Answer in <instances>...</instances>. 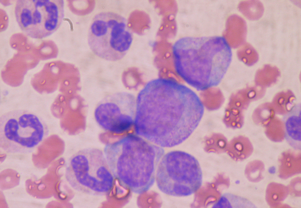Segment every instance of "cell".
<instances>
[{"label":"cell","mask_w":301,"mask_h":208,"mask_svg":"<svg viewBox=\"0 0 301 208\" xmlns=\"http://www.w3.org/2000/svg\"><path fill=\"white\" fill-rule=\"evenodd\" d=\"M204 112L203 103L193 90L173 79L156 78L138 94L134 130L158 146L171 148L191 136Z\"/></svg>","instance_id":"obj_1"},{"label":"cell","mask_w":301,"mask_h":208,"mask_svg":"<svg viewBox=\"0 0 301 208\" xmlns=\"http://www.w3.org/2000/svg\"><path fill=\"white\" fill-rule=\"evenodd\" d=\"M172 50L176 72L198 91L218 85L232 60L231 48L223 36L182 37Z\"/></svg>","instance_id":"obj_2"},{"label":"cell","mask_w":301,"mask_h":208,"mask_svg":"<svg viewBox=\"0 0 301 208\" xmlns=\"http://www.w3.org/2000/svg\"><path fill=\"white\" fill-rule=\"evenodd\" d=\"M104 154L115 179L132 192H147L155 181L163 148L133 134L107 144Z\"/></svg>","instance_id":"obj_3"},{"label":"cell","mask_w":301,"mask_h":208,"mask_svg":"<svg viewBox=\"0 0 301 208\" xmlns=\"http://www.w3.org/2000/svg\"><path fill=\"white\" fill-rule=\"evenodd\" d=\"M65 177L75 190L93 196L108 194L114 184L104 152L96 148H85L73 155L67 163Z\"/></svg>","instance_id":"obj_4"},{"label":"cell","mask_w":301,"mask_h":208,"mask_svg":"<svg viewBox=\"0 0 301 208\" xmlns=\"http://www.w3.org/2000/svg\"><path fill=\"white\" fill-rule=\"evenodd\" d=\"M49 132L44 120L27 110H10L0 117V147L8 154L31 153L48 137Z\"/></svg>","instance_id":"obj_5"},{"label":"cell","mask_w":301,"mask_h":208,"mask_svg":"<svg viewBox=\"0 0 301 208\" xmlns=\"http://www.w3.org/2000/svg\"><path fill=\"white\" fill-rule=\"evenodd\" d=\"M155 181L158 189L167 195L189 196L201 187L202 171L194 156L184 151H172L161 158Z\"/></svg>","instance_id":"obj_6"},{"label":"cell","mask_w":301,"mask_h":208,"mask_svg":"<svg viewBox=\"0 0 301 208\" xmlns=\"http://www.w3.org/2000/svg\"><path fill=\"white\" fill-rule=\"evenodd\" d=\"M133 42L127 20L112 11L95 14L87 33V43L97 56L110 61L123 58Z\"/></svg>","instance_id":"obj_7"},{"label":"cell","mask_w":301,"mask_h":208,"mask_svg":"<svg viewBox=\"0 0 301 208\" xmlns=\"http://www.w3.org/2000/svg\"><path fill=\"white\" fill-rule=\"evenodd\" d=\"M14 15L20 30L34 39H42L54 33L64 17L62 0H18Z\"/></svg>","instance_id":"obj_8"},{"label":"cell","mask_w":301,"mask_h":208,"mask_svg":"<svg viewBox=\"0 0 301 208\" xmlns=\"http://www.w3.org/2000/svg\"><path fill=\"white\" fill-rule=\"evenodd\" d=\"M136 100L126 92L114 93L105 96L96 105L94 117L104 130L115 134L129 131L134 124Z\"/></svg>","instance_id":"obj_9"},{"label":"cell","mask_w":301,"mask_h":208,"mask_svg":"<svg viewBox=\"0 0 301 208\" xmlns=\"http://www.w3.org/2000/svg\"><path fill=\"white\" fill-rule=\"evenodd\" d=\"M301 107L295 105L284 116L285 139L294 149L300 151L301 148Z\"/></svg>","instance_id":"obj_10"},{"label":"cell","mask_w":301,"mask_h":208,"mask_svg":"<svg viewBox=\"0 0 301 208\" xmlns=\"http://www.w3.org/2000/svg\"><path fill=\"white\" fill-rule=\"evenodd\" d=\"M253 205L245 199L230 194H225L213 208H253Z\"/></svg>","instance_id":"obj_11"}]
</instances>
